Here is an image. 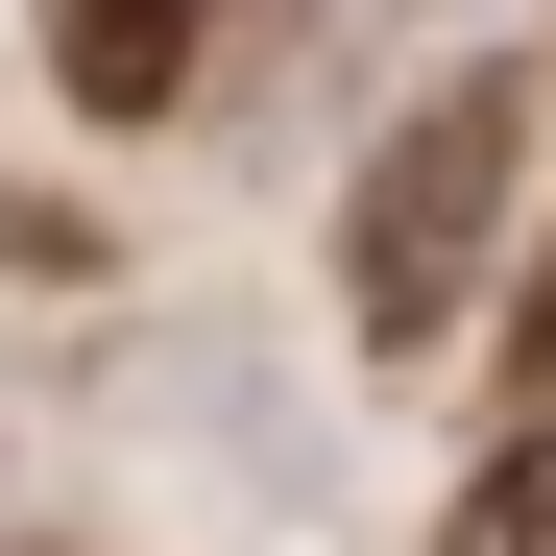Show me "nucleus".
Masks as SVG:
<instances>
[{
	"label": "nucleus",
	"mask_w": 556,
	"mask_h": 556,
	"mask_svg": "<svg viewBox=\"0 0 556 556\" xmlns=\"http://www.w3.org/2000/svg\"><path fill=\"white\" fill-rule=\"evenodd\" d=\"M25 25L73 122H169V73H194V0H25Z\"/></svg>",
	"instance_id": "f03ea898"
},
{
	"label": "nucleus",
	"mask_w": 556,
	"mask_h": 556,
	"mask_svg": "<svg viewBox=\"0 0 556 556\" xmlns=\"http://www.w3.org/2000/svg\"><path fill=\"white\" fill-rule=\"evenodd\" d=\"M532 388H556V266H532Z\"/></svg>",
	"instance_id": "20e7f679"
},
{
	"label": "nucleus",
	"mask_w": 556,
	"mask_h": 556,
	"mask_svg": "<svg viewBox=\"0 0 556 556\" xmlns=\"http://www.w3.org/2000/svg\"><path fill=\"white\" fill-rule=\"evenodd\" d=\"M435 556H556V435H508L484 484H459V532H435Z\"/></svg>",
	"instance_id": "7ed1b4c3"
},
{
	"label": "nucleus",
	"mask_w": 556,
	"mask_h": 556,
	"mask_svg": "<svg viewBox=\"0 0 556 556\" xmlns=\"http://www.w3.org/2000/svg\"><path fill=\"white\" fill-rule=\"evenodd\" d=\"M532 73H435V98L363 146V194H339V339L363 363H435L459 315H484V266H508V218H532Z\"/></svg>",
	"instance_id": "f257e3e1"
}]
</instances>
